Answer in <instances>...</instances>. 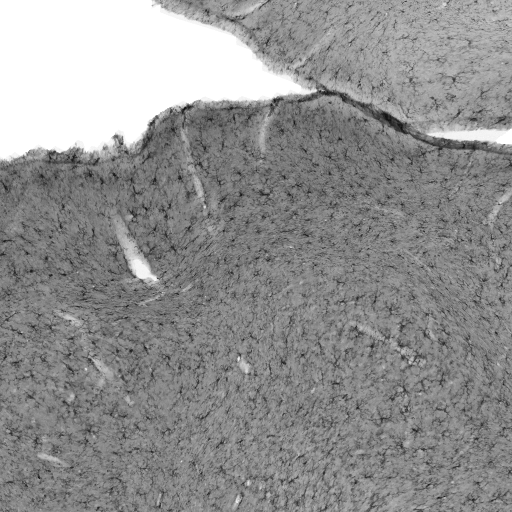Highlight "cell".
<instances>
[{"instance_id": "cell-1", "label": "cell", "mask_w": 512, "mask_h": 512, "mask_svg": "<svg viewBox=\"0 0 512 512\" xmlns=\"http://www.w3.org/2000/svg\"><path fill=\"white\" fill-rule=\"evenodd\" d=\"M341 5L319 44L359 54L317 60L359 65V99L418 129L510 127L511 0Z\"/></svg>"}]
</instances>
